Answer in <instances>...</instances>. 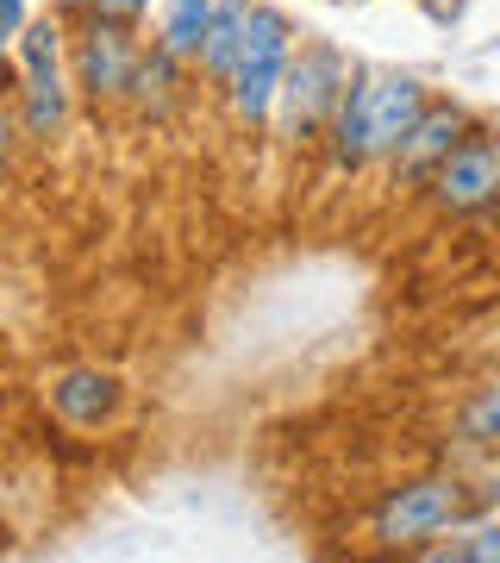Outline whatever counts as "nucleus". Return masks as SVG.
I'll return each mask as SVG.
<instances>
[{"label":"nucleus","mask_w":500,"mask_h":563,"mask_svg":"<svg viewBox=\"0 0 500 563\" xmlns=\"http://www.w3.org/2000/svg\"><path fill=\"white\" fill-rule=\"evenodd\" d=\"M51 413H57L69 432H107V426L125 413V383L100 363H69L51 376Z\"/></svg>","instance_id":"obj_9"},{"label":"nucleus","mask_w":500,"mask_h":563,"mask_svg":"<svg viewBox=\"0 0 500 563\" xmlns=\"http://www.w3.org/2000/svg\"><path fill=\"white\" fill-rule=\"evenodd\" d=\"M144 44H151L144 38V25L107 20V13H81V20H69V81H76V101L125 107Z\"/></svg>","instance_id":"obj_6"},{"label":"nucleus","mask_w":500,"mask_h":563,"mask_svg":"<svg viewBox=\"0 0 500 563\" xmlns=\"http://www.w3.org/2000/svg\"><path fill=\"white\" fill-rule=\"evenodd\" d=\"M51 13H63V20H81V13H95V0H51Z\"/></svg>","instance_id":"obj_20"},{"label":"nucleus","mask_w":500,"mask_h":563,"mask_svg":"<svg viewBox=\"0 0 500 563\" xmlns=\"http://www.w3.org/2000/svg\"><path fill=\"white\" fill-rule=\"evenodd\" d=\"M469 488H476L481 514H500V451H469V463H457Z\"/></svg>","instance_id":"obj_15"},{"label":"nucleus","mask_w":500,"mask_h":563,"mask_svg":"<svg viewBox=\"0 0 500 563\" xmlns=\"http://www.w3.org/2000/svg\"><path fill=\"white\" fill-rule=\"evenodd\" d=\"M413 7H420L432 25H457L463 13H469V0H413Z\"/></svg>","instance_id":"obj_18"},{"label":"nucleus","mask_w":500,"mask_h":563,"mask_svg":"<svg viewBox=\"0 0 500 563\" xmlns=\"http://www.w3.org/2000/svg\"><path fill=\"white\" fill-rule=\"evenodd\" d=\"M300 51V32L288 20V7L276 0H251V25H244V44H238V63L232 76L220 81V101L232 113L244 139H263L269 120H276V95H281V76Z\"/></svg>","instance_id":"obj_3"},{"label":"nucleus","mask_w":500,"mask_h":563,"mask_svg":"<svg viewBox=\"0 0 500 563\" xmlns=\"http://www.w3.org/2000/svg\"><path fill=\"white\" fill-rule=\"evenodd\" d=\"M495 225H500V213H495Z\"/></svg>","instance_id":"obj_22"},{"label":"nucleus","mask_w":500,"mask_h":563,"mask_svg":"<svg viewBox=\"0 0 500 563\" xmlns=\"http://www.w3.org/2000/svg\"><path fill=\"white\" fill-rule=\"evenodd\" d=\"M95 13H107V20H125V25H144L151 13H157V0H95Z\"/></svg>","instance_id":"obj_17"},{"label":"nucleus","mask_w":500,"mask_h":563,"mask_svg":"<svg viewBox=\"0 0 500 563\" xmlns=\"http://www.w3.org/2000/svg\"><path fill=\"white\" fill-rule=\"evenodd\" d=\"M13 88H20V63H13V57H0V95L13 101Z\"/></svg>","instance_id":"obj_21"},{"label":"nucleus","mask_w":500,"mask_h":563,"mask_svg":"<svg viewBox=\"0 0 500 563\" xmlns=\"http://www.w3.org/2000/svg\"><path fill=\"white\" fill-rule=\"evenodd\" d=\"M207 20H213V0H157V32H151V44H163L181 63H195L200 38H207Z\"/></svg>","instance_id":"obj_14"},{"label":"nucleus","mask_w":500,"mask_h":563,"mask_svg":"<svg viewBox=\"0 0 500 563\" xmlns=\"http://www.w3.org/2000/svg\"><path fill=\"white\" fill-rule=\"evenodd\" d=\"M244 25H251V0H213V20H207V38H200V57H195V76L207 81V88H220V81L232 76Z\"/></svg>","instance_id":"obj_11"},{"label":"nucleus","mask_w":500,"mask_h":563,"mask_svg":"<svg viewBox=\"0 0 500 563\" xmlns=\"http://www.w3.org/2000/svg\"><path fill=\"white\" fill-rule=\"evenodd\" d=\"M351 76H357V57H344L332 38H300L295 63H288V76H281L269 132H276L281 144H295V151L320 144L332 113H338V101H344V88H351Z\"/></svg>","instance_id":"obj_5"},{"label":"nucleus","mask_w":500,"mask_h":563,"mask_svg":"<svg viewBox=\"0 0 500 563\" xmlns=\"http://www.w3.org/2000/svg\"><path fill=\"white\" fill-rule=\"evenodd\" d=\"M20 144H25V132H20V120H13V101L0 95V176L13 169V157H20Z\"/></svg>","instance_id":"obj_16"},{"label":"nucleus","mask_w":500,"mask_h":563,"mask_svg":"<svg viewBox=\"0 0 500 563\" xmlns=\"http://www.w3.org/2000/svg\"><path fill=\"white\" fill-rule=\"evenodd\" d=\"M425 101H432V88H425L420 76L357 63V76H351L338 113H332V125H325V139H320L325 169H332V176L388 169V157L407 144V132H413V120L425 113Z\"/></svg>","instance_id":"obj_1"},{"label":"nucleus","mask_w":500,"mask_h":563,"mask_svg":"<svg viewBox=\"0 0 500 563\" xmlns=\"http://www.w3.org/2000/svg\"><path fill=\"white\" fill-rule=\"evenodd\" d=\"M25 20H32V0H0V25H7V38H20Z\"/></svg>","instance_id":"obj_19"},{"label":"nucleus","mask_w":500,"mask_h":563,"mask_svg":"<svg viewBox=\"0 0 500 563\" xmlns=\"http://www.w3.org/2000/svg\"><path fill=\"white\" fill-rule=\"evenodd\" d=\"M20 88H13V120L25 144H51L76 113V81H69V20L63 13H32L13 38Z\"/></svg>","instance_id":"obj_4"},{"label":"nucleus","mask_w":500,"mask_h":563,"mask_svg":"<svg viewBox=\"0 0 500 563\" xmlns=\"http://www.w3.org/2000/svg\"><path fill=\"white\" fill-rule=\"evenodd\" d=\"M469 125H476V107H463L457 95H432L425 113L413 120V132H407V144L388 157V176H395L400 188H425L432 169H438V163L469 139Z\"/></svg>","instance_id":"obj_8"},{"label":"nucleus","mask_w":500,"mask_h":563,"mask_svg":"<svg viewBox=\"0 0 500 563\" xmlns=\"http://www.w3.org/2000/svg\"><path fill=\"white\" fill-rule=\"evenodd\" d=\"M425 563H500V514H481L476 507L438 544H425Z\"/></svg>","instance_id":"obj_13"},{"label":"nucleus","mask_w":500,"mask_h":563,"mask_svg":"<svg viewBox=\"0 0 500 563\" xmlns=\"http://www.w3.org/2000/svg\"><path fill=\"white\" fill-rule=\"evenodd\" d=\"M420 195L438 220H495L500 213V125L495 120L469 125V139L432 169V181Z\"/></svg>","instance_id":"obj_7"},{"label":"nucleus","mask_w":500,"mask_h":563,"mask_svg":"<svg viewBox=\"0 0 500 563\" xmlns=\"http://www.w3.org/2000/svg\"><path fill=\"white\" fill-rule=\"evenodd\" d=\"M451 439L457 451H500V369H488L476 388H463L457 413H451Z\"/></svg>","instance_id":"obj_12"},{"label":"nucleus","mask_w":500,"mask_h":563,"mask_svg":"<svg viewBox=\"0 0 500 563\" xmlns=\"http://www.w3.org/2000/svg\"><path fill=\"white\" fill-rule=\"evenodd\" d=\"M188 76H195V63L169 57L163 44H144L138 76H132V95H125V107H132L138 120L163 125V120H169V113H176L181 101H188Z\"/></svg>","instance_id":"obj_10"},{"label":"nucleus","mask_w":500,"mask_h":563,"mask_svg":"<svg viewBox=\"0 0 500 563\" xmlns=\"http://www.w3.org/2000/svg\"><path fill=\"white\" fill-rule=\"evenodd\" d=\"M476 514V488L457 463L451 470H420V476H400L369 501V539L395 558H425V544H438L457 520Z\"/></svg>","instance_id":"obj_2"}]
</instances>
